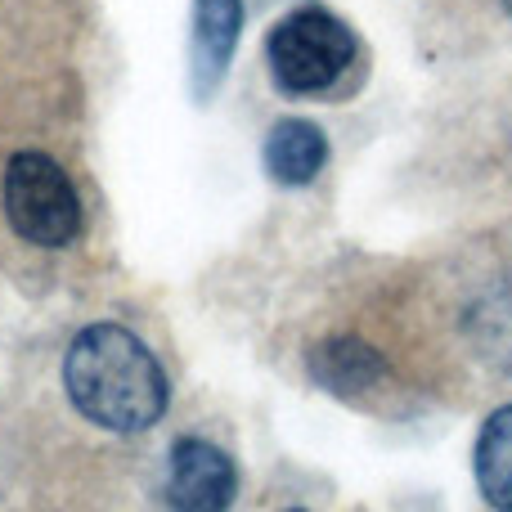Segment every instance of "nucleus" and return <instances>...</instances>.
<instances>
[{"mask_svg":"<svg viewBox=\"0 0 512 512\" xmlns=\"http://www.w3.org/2000/svg\"><path fill=\"white\" fill-rule=\"evenodd\" d=\"M499 5H504V9H508V14H512V0H499Z\"/></svg>","mask_w":512,"mask_h":512,"instance_id":"9d476101","label":"nucleus"},{"mask_svg":"<svg viewBox=\"0 0 512 512\" xmlns=\"http://www.w3.org/2000/svg\"><path fill=\"white\" fill-rule=\"evenodd\" d=\"M63 391L90 427L113 436L149 432L171 405V382L158 355L113 319L86 324L72 337L63 355Z\"/></svg>","mask_w":512,"mask_h":512,"instance_id":"f257e3e1","label":"nucleus"},{"mask_svg":"<svg viewBox=\"0 0 512 512\" xmlns=\"http://www.w3.org/2000/svg\"><path fill=\"white\" fill-rule=\"evenodd\" d=\"M243 27V0H198L194 9V90L207 99L216 81L225 77L239 45Z\"/></svg>","mask_w":512,"mask_h":512,"instance_id":"39448f33","label":"nucleus"},{"mask_svg":"<svg viewBox=\"0 0 512 512\" xmlns=\"http://www.w3.org/2000/svg\"><path fill=\"white\" fill-rule=\"evenodd\" d=\"M360 59L355 32L324 5H301L283 14L265 36L270 81L292 99L333 95Z\"/></svg>","mask_w":512,"mask_h":512,"instance_id":"f03ea898","label":"nucleus"},{"mask_svg":"<svg viewBox=\"0 0 512 512\" xmlns=\"http://www.w3.org/2000/svg\"><path fill=\"white\" fill-rule=\"evenodd\" d=\"M472 472H477L481 499L495 512H512V405L486 418L477 454H472Z\"/></svg>","mask_w":512,"mask_h":512,"instance_id":"6e6552de","label":"nucleus"},{"mask_svg":"<svg viewBox=\"0 0 512 512\" xmlns=\"http://www.w3.org/2000/svg\"><path fill=\"white\" fill-rule=\"evenodd\" d=\"M288 512H301V508H288Z\"/></svg>","mask_w":512,"mask_h":512,"instance_id":"9b49d317","label":"nucleus"},{"mask_svg":"<svg viewBox=\"0 0 512 512\" xmlns=\"http://www.w3.org/2000/svg\"><path fill=\"white\" fill-rule=\"evenodd\" d=\"M324 162H328V140L315 122L283 117V122L270 126V135H265V171L279 185H288V189L310 185L324 171Z\"/></svg>","mask_w":512,"mask_h":512,"instance_id":"423d86ee","label":"nucleus"},{"mask_svg":"<svg viewBox=\"0 0 512 512\" xmlns=\"http://www.w3.org/2000/svg\"><path fill=\"white\" fill-rule=\"evenodd\" d=\"M0 203H5L9 230L32 248H68L81 239V194L50 153H14L5 167Z\"/></svg>","mask_w":512,"mask_h":512,"instance_id":"7ed1b4c3","label":"nucleus"},{"mask_svg":"<svg viewBox=\"0 0 512 512\" xmlns=\"http://www.w3.org/2000/svg\"><path fill=\"white\" fill-rule=\"evenodd\" d=\"M468 337L495 369H512V279L490 283L468 306Z\"/></svg>","mask_w":512,"mask_h":512,"instance_id":"1a4fd4ad","label":"nucleus"},{"mask_svg":"<svg viewBox=\"0 0 512 512\" xmlns=\"http://www.w3.org/2000/svg\"><path fill=\"white\" fill-rule=\"evenodd\" d=\"M310 373L319 387L333 396H360V391L378 387L387 378V360L360 337H328L315 355H310Z\"/></svg>","mask_w":512,"mask_h":512,"instance_id":"0eeeda50","label":"nucleus"},{"mask_svg":"<svg viewBox=\"0 0 512 512\" xmlns=\"http://www.w3.org/2000/svg\"><path fill=\"white\" fill-rule=\"evenodd\" d=\"M239 463L207 436H176L162 454V508L167 512H234Z\"/></svg>","mask_w":512,"mask_h":512,"instance_id":"20e7f679","label":"nucleus"}]
</instances>
